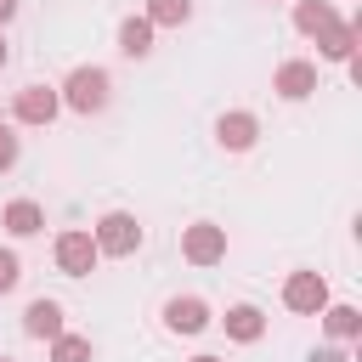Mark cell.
Wrapping results in <instances>:
<instances>
[{"instance_id":"cell-1","label":"cell","mask_w":362,"mask_h":362,"mask_svg":"<svg viewBox=\"0 0 362 362\" xmlns=\"http://www.w3.org/2000/svg\"><path fill=\"white\" fill-rule=\"evenodd\" d=\"M62 107H74V113H102L107 102H113V79H107V68H96V62H85V68H74L68 79H62Z\"/></svg>"},{"instance_id":"cell-2","label":"cell","mask_w":362,"mask_h":362,"mask_svg":"<svg viewBox=\"0 0 362 362\" xmlns=\"http://www.w3.org/2000/svg\"><path fill=\"white\" fill-rule=\"evenodd\" d=\"M90 243H96V255L124 260V255H136V249H141V221H136L130 209H107V215L90 226Z\"/></svg>"},{"instance_id":"cell-3","label":"cell","mask_w":362,"mask_h":362,"mask_svg":"<svg viewBox=\"0 0 362 362\" xmlns=\"http://www.w3.org/2000/svg\"><path fill=\"white\" fill-rule=\"evenodd\" d=\"M181 260L187 266H221L226 260V226H215V221L181 226Z\"/></svg>"},{"instance_id":"cell-4","label":"cell","mask_w":362,"mask_h":362,"mask_svg":"<svg viewBox=\"0 0 362 362\" xmlns=\"http://www.w3.org/2000/svg\"><path fill=\"white\" fill-rule=\"evenodd\" d=\"M51 255H57V272H62V277H90L96 260H102L96 243H90V232H79V226L57 232V249H51Z\"/></svg>"},{"instance_id":"cell-5","label":"cell","mask_w":362,"mask_h":362,"mask_svg":"<svg viewBox=\"0 0 362 362\" xmlns=\"http://www.w3.org/2000/svg\"><path fill=\"white\" fill-rule=\"evenodd\" d=\"M283 305L300 311V317H322V305H328V283H322V272H288V283H283Z\"/></svg>"},{"instance_id":"cell-6","label":"cell","mask_w":362,"mask_h":362,"mask_svg":"<svg viewBox=\"0 0 362 362\" xmlns=\"http://www.w3.org/2000/svg\"><path fill=\"white\" fill-rule=\"evenodd\" d=\"M57 113H62L57 85H23L17 102H11V119H17V124H51Z\"/></svg>"},{"instance_id":"cell-7","label":"cell","mask_w":362,"mask_h":362,"mask_svg":"<svg viewBox=\"0 0 362 362\" xmlns=\"http://www.w3.org/2000/svg\"><path fill=\"white\" fill-rule=\"evenodd\" d=\"M272 90H277L283 102H305V96L317 90V62H305V57H288V62H277V74H272Z\"/></svg>"},{"instance_id":"cell-8","label":"cell","mask_w":362,"mask_h":362,"mask_svg":"<svg viewBox=\"0 0 362 362\" xmlns=\"http://www.w3.org/2000/svg\"><path fill=\"white\" fill-rule=\"evenodd\" d=\"M255 136H260V119H255L249 107H232V113H221V119H215V141H221L226 153H249V147H255Z\"/></svg>"},{"instance_id":"cell-9","label":"cell","mask_w":362,"mask_h":362,"mask_svg":"<svg viewBox=\"0 0 362 362\" xmlns=\"http://www.w3.org/2000/svg\"><path fill=\"white\" fill-rule=\"evenodd\" d=\"M164 328L170 334H204L209 328V305L198 294H175V300H164Z\"/></svg>"},{"instance_id":"cell-10","label":"cell","mask_w":362,"mask_h":362,"mask_svg":"<svg viewBox=\"0 0 362 362\" xmlns=\"http://www.w3.org/2000/svg\"><path fill=\"white\" fill-rule=\"evenodd\" d=\"M23 334H28V339H57V334H68V328H62V305H57V300H28Z\"/></svg>"},{"instance_id":"cell-11","label":"cell","mask_w":362,"mask_h":362,"mask_svg":"<svg viewBox=\"0 0 362 362\" xmlns=\"http://www.w3.org/2000/svg\"><path fill=\"white\" fill-rule=\"evenodd\" d=\"M317 57H328V62H351L356 57V23H334V28H322L317 34Z\"/></svg>"},{"instance_id":"cell-12","label":"cell","mask_w":362,"mask_h":362,"mask_svg":"<svg viewBox=\"0 0 362 362\" xmlns=\"http://www.w3.org/2000/svg\"><path fill=\"white\" fill-rule=\"evenodd\" d=\"M0 226H6L11 238H34V232L45 226V209H40L34 198H11V204H6V215H0Z\"/></svg>"},{"instance_id":"cell-13","label":"cell","mask_w":362,"mask_h":362,"mask_svg":"<svg viewBox=\"0 0 362 362\" xmlns=\"http://www.w3.org/2000/svg\"><path fill=\"white\" fill-rule=\"evenodd\" d=\"M260 334H266V311H260V305H249V300H243V305H232V311H226V339L255 345Z\"/></svg>"},{"instance_id":"cell-14","label":"cell","mask_w":362,"mask_h":362,"mask_svg":"<svg viewBox=\"0 0 362 362\" xmlns=\"http://www.w3.org/2000/svg\"><path fill=\"white\" fill-rule=\"evenodd\" d=\"M339 23V11L328 6V0H294V28L305 34V40H317L322 28H334Z\"/></svg>"},{"instance_id":"cell-15","label":"cell","mask_w":362,"mask_h":362,"mask_svg":"<svg viewBox=\"0 0 362 362\" xmlns=\"http://www.w3.org/2000/svg\"><path fill=\"white\" fill-rule=\"evenodd\" d=\"M153 34H158V28H153L147 17H124V23H119V51H124L130 62H141V57H153Z\"/></svg>"},{"instance_id":"cell-16","label":"cell","mask_w":362,"mask_h":362,"mask_svg":"<svg viewBox=\"0 0 362 362\" xmlns=\"http://www.w3.org/2000/svg\"><path fill=\"white\" fill-rule=\"evenodd\" d=\"M322 328L334 334V339H362V311L356 305H322Z\"/></svg>"},{"instance_id":"cell-17","label":"cell","mask_w":362,"mask_h":362,"mask_svg":"<svg viewBox=\"0 0 362 362\" xmlns=\"http://www.w3.org/2000/svg\"><path fill=\"white\" fill-rule=\"evenodd\" d=\"M153 28H181L187 17H192V0H147V11H141Z\"/></svg>"},{"instance_id":"cell-18","label":"cell","mask_w":362,"mask_h":362,"mask_svg":"<svg viewBox=\"0 0 362 362\" xmlns=\"http://www.w3.org/2000/svg\"><path fill=\"white\" fill-rule=\"evenodd\" d=\"M90 356H96V345L85 334H57L51 339V362H90Z\"/></svg>"},{"instance_id":"cell-19","label":"cell","mask_w":362,"mask_h":362,"mask_svg":"<svg viewBox=\"0 0 362 362\" xmlns=\"http://www.w3.org/2000/svg\"><path fill=\"white\" fill-rule=\"evenodd\" d=\"M17 277H23V260H17L11 249H0V294H11V288H17Z\"/></svg>"},{"instance_id":"cell-20","label":"cell","mask_w":362,"mask_h":362,"mask_svg":"<svg viewBox=\"0 0 362 362\" xmlns=\"http://www.w3.org/2000/svg\"><path fill=\"white\" fill-rule=\"evenodd\" d=\"M17 153H23V147H17V136H11V124H0V175H6L11 164H17Z\"/></svg>"},{"instance_id":"cell-21","label":"cell","mask_w":362,"mask_h":362,"mask_svg":"<svg viewBox=\"0 0 362 362\" xmlns=\"http://www.w3.org/2000/svg\"><path fill=\"white\" fill-rule=\"evenodd\" d=\"M11 17H17V0H0V28H6Z\"/></svg>"},{"instance_id":"cell-22","label":"cell","mask_w":362,"mask_h":362,"mask_svg":"<svg viewBox=\"0 0 362 362\" xmlns=\"http://www.w3.org/2000/svg\"><path fill=\"white\" fill-rule=\"evenodd\" d=\"M311 362H345V356H339V351H334V345H328V351H317V356H311Z\"/></svg>"},{"instance_id":"cell-23","label":"cell","mask_w":362,"mask_h":362,"mask_svg":"<svg viewBox=\"0 0 362 362\" xmlns=\"http://www.w3.org/2000/svg\"><path fill=\"white\" fill-rule=\"evenodd\" d=\"M192 362H221V356H192Z\"/></svg>"},{"instance_id":"cell-24","label":"cell","mask_w":362,"mask_h":362,"mask_svg":"<svg viewBox=\"0 0 362 362\" xmlns=\"http://www.w3.org/2000/svg\"><path fill=\"white\" fill-rule=\"evenodd\" d=\"M0 68H6V40H0Z\"/></svg>"},{"instance_id":"cell-25","label":"cell","mask_w":362,"mask_h":362,"mask_svg":"<svg viewBox=\"0 0 362 362\" xmlns=\"http://www.w3.org/2000/svg\"><path fill=\"white\" fill-rule=\"evenodd\" d=\"M0 362H11V356H0Z\"/></svg>"},{"instance_id":"cell-26","label":"cell","mask_w":362,"mask_h":362,"mask_svg":"<svg viewBox=\"0 0 362 362\" xmlns=\"http://www.w3.org/2000/svg\"><path fill=\"white\" fill-rule=\"evenodd\" d=\"M0 124H6V119H0Z\"/></svg>"}]
</instances>
